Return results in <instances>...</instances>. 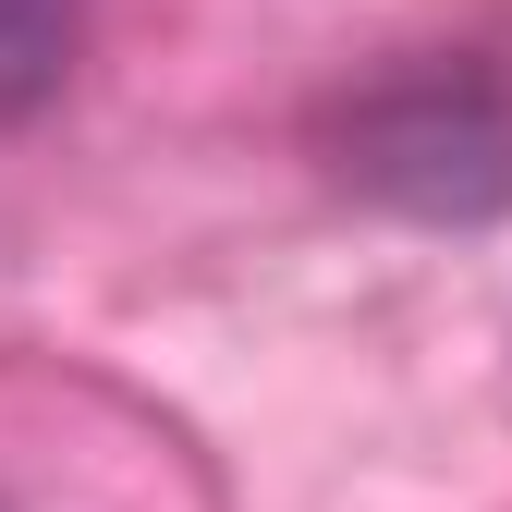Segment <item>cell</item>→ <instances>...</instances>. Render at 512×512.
<instances>
[{
    "mask_svg": "<svg viewBox=\"0 0 512 512\" xmlns=\"http://www.w3.org/2000/svg\"><path fill=\"white\" fill-rule=\"evenodd\" d=\"M86 49V0H0V122L37 110Z\"/></svg>",
    "mask_w": 512,
    "mask_h": 512,
    "instance_id": "7a4b0ae2",
    "label": "cell"
},
{
    "mask_svg": "<svg viewBox=\"0 0 512 512\" xmlns=\"http://www.w3.org/2000/svg\"><path fill=\"white\" fill-rule=\"evenodd\" d=\"M354 183L366 196H403L427 220H476L512 196V110L464 74H415V86H378L354 110V135H342Z\"/></svg>",
    "mask_w": 512,
    "mask_h": 512,
    "instance_id": "6da1fadb",
    "label": "cell"
}]
</instances>
